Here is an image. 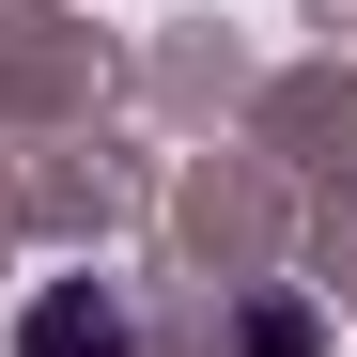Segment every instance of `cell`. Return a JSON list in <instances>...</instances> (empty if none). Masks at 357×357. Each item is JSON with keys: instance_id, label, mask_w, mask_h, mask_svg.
I'll return each instance as SVG.
<instances>
[{"instance_id": "6da1fadb", "label": "cell", "mask_w": 357, "mask_h": 357, "mask_svg": "<svg viewBox=\"0 0 357 357\" xmlns=\"http://www.w3.org/2000/svg\"><path fill=\"white\" fill-rule=\"evenodd\" d=\"M16 357H140V295L125 280H31Z\"/></svg>"}, {"instance_id": "7a4b0ae2", "label": "cell", "mask_w": 357, "mask_h": 357, "mask_svg": "<svg viewBox=\"0 0 357 357\" xmlns=\"http://www.w3.org/2000/svg\"><path fill=\"white\" fill-rule=\"evenodd\" d=\"M249 357H311V311H295V295H264V311H249Z\"/></svg>"}]
</instances>
